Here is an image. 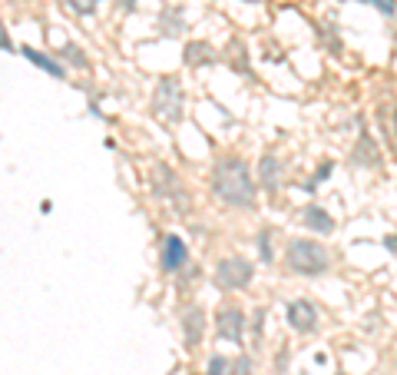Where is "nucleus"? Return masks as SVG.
Returning a JSON list of instances; mask_svg holds the SVG:
<instances>
[{"label":"nucleus","instance_id":"aec40b11","mask_svg":"<svg viewBox=\"0 0 397 375\" xmlns=\"http://www.w3.org/2000/svg\"><path fill=\"white\" fill-rule=\"evenodd\" d=\"M371 4H374V7H381V11H387V13H394V11H397L394 0H371Z\"/></svg>","mask_w":397,"mask_h":375},{"label":"nucleus","instance_id":"39448f33","mask_svg":"<svg viewBox=\"0 0 397 375\" xmlns=\"http://www.w3.org/2000/svg\"><path fill=\"white\" fill-rule=\"evenodd\" d=\"M288 322L295 332H314L318 329V309L308 299H295L288 306Z\"/></svg>","mask_w":397,"mask_h":375},{"label":"nucleus","instance_id":"7ed1b4c3","mask_svg":"<svg viewBox=\"0 0 397 375\" xmlns=\"http://www.w3.org/2000/svg\"><path fill=\"white\" fill-rule=\"evenodd\" d=\"M152 117L162 123V126H176L183 120V87L179 80H159L156 83V93H152Z\"/></svg>","mask_w":397,"mask_h":375},{"label":"nucleus","instance_id":"f8f14e48","mask_svg":"<svg viewBox=\"0 0 397 375\" xmlns=\"http://www.w3.org/2000/svg\"><path fill=\"white\" fill-rule=\"evenodd\" d=\"M258 177H262V186L275 193V189H279V183H281V166H279V160H275V156H262Z\"/></svg>","mask_w":397,"mask_h":375},{"label":"nucleus","instance_id":"2eb2a0df","mask_svg":"<svg viewBox=\"0 0 397 375\" xmlns=\"http://www.w3.org/2000/svg\"><path fill=\"white\" fill-rule=\"evenodd\" d=\"M66 7L73 13H80V17H86V13H93L99 7V0H63Z\"/></svg>","mask_w":397,"mask_h":375},{"label":"nucleus","instance_id":"6e6552de","mask_svg":"<svg viewBox=\"0 0 397 375\" xmlns=\"http://www.w3.org/2000/svg\"><path fill=\"white\" fill-rule=\"evenodd\" d=\"M156 179H159V186H156V196H176L179 199V210H185V196H183V186H179V177L172 173L169 166H156Z\"/></svg>","mask_w":397,"mask_h":375},{"label":"nucleus","instance_id":"dca6fc26","mask_svg":"<svg viewBox=\"0 0 397 375\" xmlns=\"http://www.w3.org/2000/svg\"><path fill=\"white\" fill-rule=\"evenodd\" d=\"M60 54H63V56H70V60H73V64L80 66V70H86V66H90V60H86V56H83V50H80V47H73V44H66L63 50H60Z\"/></svg>","mask_w":397,"mask_h":375},{"label":"nucleus","instance_id":"423d86ee","mask_svg":"<svg viewBox=\"0 0 397 375\" xmlns=\"http://www.w3.org/2000/svg\"><path fill=\"white\" fill-rule=\"evenodd\" d=\"M185 259H189V249H185L183 236L169 232V236L162 239V269H166V273H179L185 266Z\"/></svg>","mask_w":397,"mask_h":375},{"label":"nucleus","instance_id":"4468645a","mask_svg":"<svg viewBox=\"0 0 397 375\" xmlns=\"http://www.w3.org/2000/svg\"><path fill=\"white\" fill-rule=\"evenodd\" d=\"M215 54H212V47L209 44H189L185 47V64H212Z\"/></svg>","mask_w":397,"mask_h":375},{"label":"nucleus","instance_id":"9d476101","mask_svg":"<svg viewBox=\"0 0 397 375\" xmlns=\"http://www.w3.org/2000/svg\"><path fill=\"white\" fill-rule=\"evenodd\" d=\"M20 54L30 60L33 66H40L43 73H50V77H56V80H63L66 77V70L60 64H56L54 56H47V54H40V50H33V47H20Z\"/></svg>","mask_w":397,"mask_h":375},{"label":"nucleus","instance_id":"f03ea898","mask_svg":"<svg viewBox=\"0 0 397 375\" xmlns=\"http://www.w3.org/2000/svg\"><path fill=\"white\" fill-rule=\"evenodd\" d=\"M285 263L298 276H322V273H328V266H331V256H328V249L322 243H314V239H291Z\"/></svg>","mask_w":397,"mask_h":375},{"label":"nucleus","instance_id":"a211bd4d","mask_svg":"<svg viewBox=\"0 0 397 375\" xmlns=\"http://www.w3.org/2000/svg\"><path fill=\"white\" fill-rule=\"evenodd\" d=\"M228 372V362L222 355H212V362H209V375H226Z\"/></svg>","mask_w":397,"mask_h":375},{"label":"nucleus","instance_id":"6ab92c4d","mask_svg":"<svg viewBox=\"0 0 397 375\" xmlns=\"http://www.w3.org/2000/svg\"><path fill=\"white\" fill-rule=\"evenodd\" d=\"M258 249H262V256H265V259H271V249H269V232H262V239H258Z\"/></svg>","mask_w":397,"mask_h":375},{"label":"nucleus","instance_id":"1a4fd4ad","mask_svg":"<svg viewBox=\"0 0 397 375\" xmlns=\"http://www.w3.org/2000/svg\"><path fill=\"white\" fill-rule=\"evenodd\" d=\"M183 329H185V345H189V349L199 345V339H202V332H205V316L199 306H189V309L183 312Z\"/></svg>","mask_w":397,"mask_h":375},{"label":"nucleus","instance_id":"f257e3e1","mask_svg":"<svg viewBox=\"0 0 397 375\" xmlns=\"http://www.w3.org/2000/svg\"><path fill=\"white\" fill-rule=\"evenodd\" d=\"M212 186H215V196L222 199L226 206H242V210L255 206V183H252L245 160H238V156H228V160L215 163Z\"/></svg>","mask_w":397,"mask_h":375},{"label":"nucleus","instance_id":"5701e85b","mask_svg":"<svg viewBox=\"0 0 397 375\" xmlns=\"http://www.w3.org/2000/svg\"><path fill=\"white\" fill-rule=\"evenodd\" d=\"M334 375H344V372H334Z\"/></svg>","mask_w":397,"mask_h":375},{"label":"nucleus","instance_id":"20e7f679","mask_svg":"<svg viewBox=\"0 0 397 375\" xmlns=\"http://www.w3.org/2000/svg\"><path fill=\"white\" fill-rule=\"evenodd\" d=\"M252 276H255L252 263H248V259H238V256L222 259V263L215 266V282L222 289H245L248 282H252Z\"/></svg>","mask_w":397,"mask_h":375},{"label":"nucleus","instance_id":"ddd939ff","mask_svg":"<svg viewBox=\"0 0 397 375\" xmlns=\"http://www.w3.org/2000/svg\"><path fill=\"white\" fill-rule=\"evenodd\" d=\"M377 160H381V153H377L374 140H371L367 133H361V146L355 150V163H361V166H377Z\"/></svg>","mask_w":397,"mask_h":375},{"label":"nucleus","instance_id":"0eeeda50","mask_svg":"<svg viewBox=\"0 0 397 375\" xmlns=\"http://www.w3.org/2000/svg\"><path fill=\"white\" fill-rule=\"evenodd\" d=\"M219 332H222V339H228V343H242V332H245V312L236 309V306L222 309L219 312Z\"/></svg>","mask_w":397,"mask_h":375},{"label":"nucleus","instance_id":"412c9836","mask_svg":"<svg viewBox=\"0 0 397 375\" xmlns=\"http://www.w3.org/2000/svg\"><path fill=\"white\" fill-rule=\"evenodd\" d=\"M0 47H4V50H13L11 40H7V27H4V20H0Z\"/></svg>","mask_w":397,"mask_h":375},{"label":"nucleus","instance_id":"4be33fe9","mask_svg":"<svg viewBox=\"0 0 397 375\" xmlns=\"http://www.w3.org/2000/svg\"><path fill=\"white\" fill-rule=\"evenodd\" d=\"M119 7H123V11H133V7H136V0H116Z\"/></svg>","mask_w":397,"mask_h":375},{"label":"nucleus","instance_id":"f3484780","mask_svg":"<svg viewBox=\"0 0 397 375\" xmlns=\"http://www.w3.org/2000/svg\"><path fill=\"white\" fill-rule=\"evenodd\" d=\"M228 369H232V372H226V375H252V359H248V355H238Z\"/></svg>","mask_w":397,"mask_h":375},{"label":"nucleus","instance_id":"9b49d317","mask_svg":"<svg viewBox=\"0 0 397 375\" xmlns=\"http://www.w3.org/2000/svg\"><path fill=\"white\" fill-rule=\"evenodd\" d=\"M301 220H305V226L314 232H322V236H328V232L334 230V220H331V213H324L322 206H308V210L301 213Z\"/></svg>","mask_w":397,"mask_h":375}]
</instances>
